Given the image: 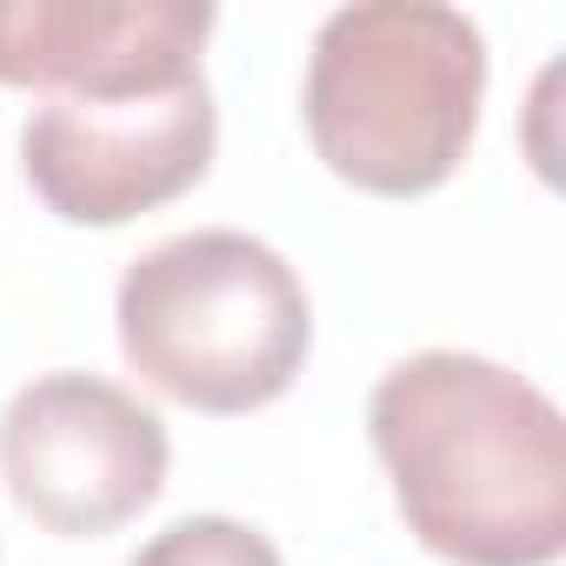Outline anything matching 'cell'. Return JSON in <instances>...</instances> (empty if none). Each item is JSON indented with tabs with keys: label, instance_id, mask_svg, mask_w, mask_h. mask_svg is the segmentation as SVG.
Listing matches in <instances>:
<instances>
[{
	"label": "cell",
	"instance_id": "1",
	"mask_svg": "<svg viewBox=\"0 0 566 566\" xmlns=\"http://www.w3.org/2000/svg\"><path fill=\"white\" fill-rule=\"evenodd\" d=\"M407 533L453 566H553L566 553V427L513 367L460 347L407 354L367 400Z\"/></svg>",
	"mask_w": 566,
	"mask_h": 566
},
{
	"label": "cell",
	"instance_id": "2",
	"mask_svg": "<svg viewBox=\"0 0 566 566\" xmlns=\"http://www.w3.org/2000/svg\"><path fill=\"white\" fill-rule=\"evenodd\" d=\"M486 101V41L440 0H354L307 54L314 154L360 193H433L460 174Z\"/></svg>",
	"mask_w": 566,
	"mask_h": 566
},
{
	"label": "cell",
	"instance_id": "3",
	"mask_svg": "<svg viewBox=\"0 0 566 566\" xmlns=\"http://www.w3.org/2000/svg\"><path fill=\"white\" fill-rule=\"evenodd\" d=\"M114 327L127 367L154 394L193 413H253L301 380L314 301L266 240L200 227L120 273Z\"/></svg>",
	"mask_w": 566,
	"mask_h": 566
},
{
	"label": "cell",
	"instance_id": "4",
	"mask_svg": "<svg viewBox=\"0 0 566 566\" xmlns=\"http://www.w3.org/2000/svg\"><path fill=\"white\" fill-rule=\"evenodd\" d=\"M0 480L34 526L101 539L160 500L167 420L101 374H41L0 413Z\"/></svg>",
	"mask_w": 566,
	"mask_h": 566
},
{
	"label": "cell",
	"instance_id": "5",
	"mask_svg": "<svg viewBox=\"0 0 566 566\" xmlns=\"http://www.w3.org/2000/svg\"><path fill=\"white\" fill-rule=\"evenodd\" d=\"M220 114L207 74L107 101H48L21 127V167L48 213L74 227H120L180 200L213 167Z\"/></svg>",
	"mask_w": 566,
	"mask_h": 566
},
{
	"label": "cell",
	"instance_id": "6",
	"mask_svg": "<svg viewBox=\"0 0 566 566\" xmlns=\"http://www.w3.org/2000/svg\"><path fill=\"white\" fill-rule=\"evenodd\" d=\"M213 8L200 0H0V87L48 101L147 94L200 74Z\"/></svg>",
	"mask_w": 566,
	"mask_h": 566
},
{
	"label": "cell",
	"instance_id": "7",
	"mask_svg": "<svg viewBox=\"0 0 566 566\" xmlns=\"http://www.w3.org/2000/svg\"><path fill=\"white\" fill-rule=\"evenodd\" d=\"M127 566H287V559H280V546L247 520L193 513V520H174L167 533H154Z\"/></svg>",
	"mask_w": 566,
	"mask_h": 566
}]
</instances>
